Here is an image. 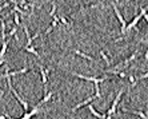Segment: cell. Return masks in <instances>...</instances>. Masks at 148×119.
Instances as JSON below:
<instances>
[{
  "instance_id": "7c38bea8",
  "label": "cell",
  "mask_w": 148,
  "mask_h": 119,
  "mask_svg": "<svg viewBox=\"0 0 148 119\" xmlns=\"http://www.w3.org/2000/svg\"><path fill=\"white\" fill-rule=\"evenodd\" d=\"M23 28H24V32H25V35H27V46L28 47H31V44H32V42H34V39H36L39 36V34H36V35H34L31 38L29 36V32H28V28H27V25H23Z\"/></svg>"
},
{
  "instance_id": "6da1fadb",
  "label": "cell",
  "mask_w": 148,
  "mask_h": 119,
  "mask_svg": "<svg viewBox=\"0 0 148 119\" xmlns=\"http://www.w3.org/2000/svg\"><path fill=\"white\" fill-rule=\"evenodd\" d=\"M73 76L79 78V79H83V80H90V82H93L95 84V91H96V96L100 98V90H99V83L100 82H106L108 78H91V76H84V75H80V74H73Z\"/></svg>"
},
{
  "instance_id": "7402d4cb",
  "label": "cell",
  "mask_w": 148,
  "mask_h": 119,
  "mask_svg": "<svg viewBox=\"0 0 148 119\" xmlns=\"http://www.w3.org/2000/svg\"><path fill=\"white\" fill-rule=\"evenodd\" d=\"M55 12H56V4H55V1H53V3H52V10L49 11V16L53 18V16H55Z\"/></svg>"
},
{
  "instance_id": "484cf974",
  "label": "cell",
  "mask_w": 148,
  "mask_h": 119,
  "mask_svg": "<svg viewBox=\"0 0 148 119\" xmlns=\"http://www.w3.org/2000/svg\"><path fill=\"white\" fill-rule=\"evenodd\" d=\"M144 19L148 21V14H145V15H144Z\"/></svg>"
},
{
  "instance_id": "cb8c5ba5",
  "label": "cell",
  "mask_w": 148,
  "mask_h": 119,
  "mask_svg": "<svg viewBox=\"0 0 148 119\" xmlns=\"http://www.w3.org/2000/svg\"><path fill=\"white\" fill-rule=\"evenodd\" d=\"M15 24H16V25L20 24V20H19V15H17V14H15Z\"/></svg>"
},
{
  "instance_id": "ac0fdd59",
  "label": "cell",
  "mask_w": 148,
  "mask_h": 119,
  "mask_svg": "<svg viewBox=\"0 0 148 119\" xmlns=\"http://www.w3.org/2000/svg\"><path fill=\"white\" fill-rule=\"evenodd\" d=\"M107 72L114 74V75H117V76H120V78H125V74H124V72H120V71H117V70H108Z\"/></svg>"
},
{
  "instance_id": "52a82bcc",
  "label": "cell",
  "mask_w": 148,
  "mask_h": 119,
  "mask_svg": "<svg viewBox=\"0 0 148 119\" xmlns=\"http://www.w3.org/2000/svg\"><path fill=\"white\" fill-rule=\"evenodd\" d=\"M38 111H39V105L36 106V107H34V109L31 110V112H27V114H24V115L21 116L20 119H31L32 116H35L36 114H38ZM8 119H15V118H12V116H10V115H5Z\"/></svg>"
},
{
  "instance_id": "8fae6325",
  "label": "cell",
  "mask_w": 148,
  "mask_h": 119,
  "mask_svg": "<svg viewBox=\"0 0 148 119\" xmlns=\"http://www.w3.org/2000/svg\"><path fill=\"white\" fill-rule=\"evenodd\" d=\"M8 43H10V40H4L3 42V48H1V52H0V64L4 63V55H5V52H7Z\"/></svg>"
},
{
  "instance_id": "9c48e42d",
  "label": "cell",
  "mask_w": 148,
  "mask_h": 119,
  "mask_svg": "<svg viewBox=\"0 0 148 119\" xmlns=\"http://www.w3.org/2000/svg\"><path fill=\"white\" fill-rule=\"evenodd\" d=\"M39 70H40V75H41V82H43V87H44V92H47V72H45V70L41 66H39Z\"/></svg>"
},
{
  "instance_id": "8992f818",
  "label": "cell",
  "mask_w": 148,
  "mask_h": 119,
  "mask_svg": "<svg viewBox=\"0 0 148 119\" xmlns=\"http://www.w3.org/2000/svg\"><path fill=\"white\" fill-rule=\"evenodd\" d=\"M28 67H24V68H21V70H19V71H5V72L3 74V78H11V76H15V75H21V74H25V72H28Z\"/></svg>"
},
{
  "instance_id": "5b68a950",
  "label": "cell",
  "mask_w": 148,
  "mask_h": 119,
  "mask_svg": "<svg viewBox=\"0 0 148 119\" xmlns=\"http://www.w3.org/2000/svg\"><path fill=\"white\" fill-rule=\"evenodd\" d=\"M111 4H112V8H114L115 14H116L117 20L120 21V24H121V34H124V32H125V28H127V24H125V20H124V18L121 16V14H120V11H119V8L116 7V4H115L114 1H111Z\"/></svg>"
},
{
  "instance_id": "603a6c76",
  "label": "cell",
  "mask_w": 148,
  "mask_h": 119,
  "mask_svg": "<svg viewBox=\"0 0 148 119\" xmlns=\"http://www.w3.org/2000/svg\"><path fill=\"white\" fill-rule=\"evenodd\" d=\"M60 23H63V24H64V25H67V27H68V25H69L68 20H67L66 18H63V16H60Z\"/></svg>"
},
{
  "instance_id": "d4e9b609",
  "label": "cell",
  "mask_w": 148,
  "mask_h": 119,
  "mask_svg": "<svg viewBox=\"0 0 148 119\" xmlns=\"http://www.w3.org/2000/svg\"><path fill=\"white\" fill-rule=\"evenodd\" d=\"M15 32H16V28H12V30H11V32H10V35H8V36L15 35Z\"/></svg>"
},
{
  "instance_id": "7a4b0ae2",
  "label": "cell",
  "mask_w": 148,
  "mask_h": 119,
  "mask_svg": "<svg viewBox=\"0 0 148 119\" xmlns=\"http://www.w3.org/2000/svg\"><path fill=\"white\" fill-rule=\"evenodd\" d=\"M7 84H8V88H10V90H11V92L14 94V96L17 99V100H19V103H20V105H21V107H23V110H24V111L27 112V111H28V109H29V106H28V103H27V102H25L24 99H23V98H21V96H20V95H19V92H17L16 90H15V88H14V86H12V82H11V78H7Z\"/></svg>"
},
{
  "instance_id": "9a60e30c",
  "label": "cell",
  "mask_w": 148,
  "mask_h": 119,
  "mask_svg": "<svg viewBox=\"0 0 148 119\" xmlns=\"http://www.w3.org/2000/svg\"><path fill=\"white\" fill-rule=\"evenodd\" d=\"M75 54L76 55H79V56H82V58H84V59H88V60H91V62H93V58L92 56H90V55H87V54H83V52H80L79 50H75Z\"/></svg>"
},
{
  "instance_id": "83f0119b",
  "label": "cell",
  "mask_w": 148,
  "mask_h": 119,
  "mask_svg": "<svg viewBox=\"0 0 148 119\" xmlns=\"http://www.w3.org/2000/svg\"><path fill=\"white\" fill-rule=\"evenodd\" d=\"M103 1H104V0H103Z\"/></svg>"
},
{
  "instance_id": "d6986e66",
  "label": "cell",
  "mask_w": 148,
  "mask_h": 119,
  "mask_svg": "<svg viewBox=\"0 0 148 119\" xmlns=\"http://www.w3.org/2000/svg\"><path fill=\"white\" fill-rule=\"evenodd\" d=\"M25 51H27V52H31V54H34L35 56H40V55H39V52H38V51H36V50H35L32 46H31V47L25 46Z\"/></svg>"
},
{
  "instance_id": "4316f807",
  "label": "cell",
  "mask_w": 148,
  "mask_h": 119,
  "mask_svg": "<svg viewBox=\"0 0 148 119\" xmlns=\"http://www.w3.org/2000/svg\"><path fill=\"white\" fill-rule=\"evenodd\" d=\"M145 60H148V51H147V54H145Z\"/></svg>"
},
{
  "instance_id": "30bf717a",
  "label": "cell",
  "mask_w": 148,
  "mask_h": 119,
  "mask_svg": "<svg viewBox=\"0 0 148 119\" xmlns=\"http://www.w3.org/2000/svg\"><path fill=\"white\" fill-rule=\"evenodd\" d=\"M136 55H138V54L135 52V54H134V55H131V56H130V58H128V59H125V60H124L123 63H120V64H117V66H116V67H115V70H119V68H123V67H127V66H128V64L131 63L132 60H134V59H135V58H136Z\"/></svg>"
},
{
  "instance_id": "e0dca14e",
  "label": "cell",
  "mask_w": 148,
  "mask_h": 119,
  "mask_svg": "<svg viewBox=\"0 0 148 119\" xmlns=\"http://www.w3.org/2000/svg\"><path fill=\"white\" fill-rule=\"evenodd\" d=\"M4 39H5V21H4V19H1V40L3 42Z\"/></svg>"
},
{
  "instance_id": "4fadbf2b",
  "label": "cell",
  "mask_w": 148,
  "mask_h": 119,
  "mask_svg": "<svg viewBox=\"0 0 148 119\" xmlns=\"http://www.w3.org/2000/svg\"><path fill=\"white\" fill-rule=\"evenodd\" d=\"M90 111H91V114H92L93 116H96L97 119H107V114H99L92 106H90Z\"/></svg>"
},
{
  "instance_id": "ffe728a7",
  "label": "cell",
  "mask_w": 148,
  "mask_h": 119,
  "mask_svg": "<svg viewBox=\"0 0 148 119\" xmlns=\"http://www.w3.org/2000/svg\"><path fill=\"white\" fill-rule=\"evenodd\" d=\"M100 55H101V58H103L104 60H106V63H107V66H108V67H111V60L108 59V56L106 55V54H104L103 51H100Z\"/></svg>"
},
{
  "instance_id": "44dd1931",
  "label": "cell",
  "mask_w": 148,
  "mask_h": 119,
  "mask_svg": "<svg viewBox=\"0 0 148 119\" xmlns=\"http://www.w3.org/2000/svg\"><path fill=\"white\" fill-rule=\"evenodd\" d=\"M147 78H148V72H147V74H143L141 76H139V78H136V79H135V82L132 83V86H135L138 80H141V79H147Z\"/></svg>"
},
{
  "instance_id": "5bb4252c",
  "label": "cell",
  "mask_w": 148,
  "mask_h": 119,
  "mask_svg": "<svg viewBox=\"0 0 148 119\" xmlns=\"http://www.w3.org/2000/svg\"><path fill=\"white\" fill-rule=\"evenodd\" d=\"M124 111L125 112H132V114H135V115H139L141 119H148V116L145 115L143 111H132V110H127V109H124Z\"/></svg>"
},
{
  "instance_id": "277c9868",
  "label": "cell",
  "mask_w": 148,
  "mask_h": 119,
  "mask_svg": "<svg viewBox=\"0 0 148 119\" xmlns=\"http://www.w3.org/2000/svg\"><path fill=\"white\" fill-rule=\"evenodd\" d=\"M147 14V10H145V8H143L141 7V10H140V14L139 15H136V16H135L134 18V20L131 21V23H130V24L127 25V28H125V31H130V30H132V28H135L136 27V24H138L139 23V20H140L141 18H144V15Z\"/></svg>"
},
{
  "instance_id": "2e32d148",
  "label": "cell",
  "mask_w": 148,
  "mask_h": 119,
  "mask_svg": "<svg viewBox=\"0 0 148 119\" xmlns=\"http://www.w3.org/2000/svg\"><path fill=\"white\" fill-rule=\"evenodd\" d=\"M52 95H53V92H47V94H45V96H44V98H43L40 102H39V106H40V105H43V103H47V102H48L49 99L52 98Z\"/></svg>"
},
{
  "instance_id": "ba28073f",
  "label": "cell",
  "mask_w": 148,
  "mask_h": 119,
  "mask_svg": "<svg viewBox=\"0 0 148 119\" xmlns=\"http://www.w3.org/2000/svg\"><path fill=\"white\" fill-rule=\"evenodd\" d=\"M95 98H97L96 95H93V96H90V98H87L86 100H83V102H80V103H77V105L75 106L72 109V111H76V110H79V109H82V107H84V106H87V105H90L91 102Z\"/></svg>"
},
{
  "instance_id": "f1b7e54d",
  "label": "cell",
  "mask_w": 148,
  "mask_h": 119,
  "mask_svg": "<svg viewBox=\"0 0 148 119\" xmlns=\"http://www.w3.org/2000/svg\"><path fill=\"white\" fill-rule=\"evenodd\" d=\"M73 119H75V118H73Z\"/></svg>"
},
{
  "instance_id": "3957f363",
  "label": "cell",
  "mask_w": 148,
  "mask_h": 119,
  "mask_svg": "<svg viewBox=\"0 0 148 119\" xmlns=\"http://www.w3.org/2000/svg\"><path fill=\"white\" fill-rule=\"evenodd\" d=\"M123 92H124V90H120V91L117 92V95H116V98H115V100L112 102V106H111V109L107 111V119H111V116L115 114V111H116V107H117V105H119V102H120Z\"/></svg>"
}]
</instances>
